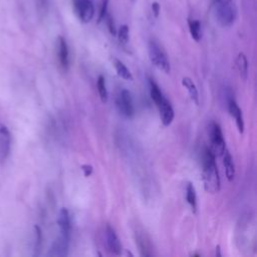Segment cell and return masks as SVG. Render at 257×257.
Listing matches in <instances>:
<instances>
[{"instance_id":"ffe728a7","label":"cell","mask_w":257,"mask_h":257,"mask_svg":"<svg viewBox=\"0 0 257 257\" xmlns=\"http://www.w3.org/2000/svg\"><path fill=\"white\" fill-rule=\"evenodd\" d=\"M186 200L191 206L192 210L196 212L197 209V195H196V190L195 187L193 186L192 183H188L186 187Z\"/></svg>"},{"instance_id":"4fadbf2b","label":"cell","mask_w":257,"mask_h":257,"mask_svg":"<svg viewBox=\"0 0 257 257\" xmlns=\"http://www.w3.org/2000/svg\"><path fill=\"white\" fill-rule=\"evenodd\" d=\"M227 105H228V110H229L231 116L234 117V119L236 121L238 131L242 134L244 131V120H243V116H242V110L240 109L237 102L233 98H230L227 100Z\"/></svg>"},{"instance_id":"d4e9b609","label":"cell","mask_w":257,"mask_h":257,"mask_svg":"<svg viewBox=\"0 0 257 257\" xmlns=\"http://www.w3.org/2000/svg\"><path fill=\"white\" fill-rule=\"evenodd\" d=\"M36 231V241H35V250H39L41 245V229L38 226H35Z\"/></svg>"},{"instance_id":"44dd1931","label":"cell","mask_w":257,"mask_h":257,"mask_svg":"<svg viewBox=\"0 0 257 257\" xmlns=\"http://www.w3.org/2000/svg\"><path fill=\"white\" fill-rule=\"evenodd\" d=\"M96 86H97V91L99 94V97L101 101L104 103L107 101V89H106V84H105V78L103 75H99L96 81Z\"/></svg>"},{"instance_id":"e0dca14e","label":"cell","mask_w":257,"mask_h":257,"mask_svg":"<svg viewBox=\"0 0 257 257\" xmlns=\"http://www.w3.org/2000/svg\"><path fill=\"white\" fill-rule=\"evenodd\" d=\"M113 66L115 68V71L117 75L125 80H133V75L131 71L127 69V67L118 59L114 58L113 59Z\"/></svg>"},{"instance_id":"3957f363","label":"cell","mask_w":257,"mask_h":257,"mask_svg":"<svg viewBox=\"0 0 257 257\" xmlns=\"http://www.w3.org/2000/svg\"><path fill=\"white\" fill-rule=\"evenodd\" d=\"M149 56L151 62L160 70L164 71L165 73H170L171 65L167 54L163 47L160 45L159 42L156 40H151L149 42Z\"/></svg>"},{"instance_id":"d6986e66","label":"cell","mask_w":257,"mask_h":257,"mask_svg":"<svg viewBox=\"0 0 257 257\" xmlns=\"http://www.w3.org/2000/svg\"><path fill=\"white\" fill-rule=\"evenodd\" d=\"M236 63H237V67H238L241 78L244 79V80L247 79V76H248V61H247V58H246L244 53L240 52L238 54Z\"/></svg>"},{"instance_id":"8fae6325","label":"cell","mask_w":257,"mask_h":257,"mask_svg":"<svg viewBox=\"0 0 257 257\" xmlns=\"http://www.w3.org/2000/svg\"><path fill=\"white\" fill-rule=\"evenodd\" d=\"M68 244H69V239L60 235V237L57 240H55L54 243L52 244V246L48 252V255L49 256H59V257L66 256L67 251H68Z\"/></svg>"},{"instance_id":"9c48e42d","label":"cell","mask_w":257,"mask_h":257,"mask_svg":"<svg viewBox=\"0 0 257 257\" xmlns=\"http://www.w3.org/2000/svg\"><path fill=\"white\" fill-rule=\"evenodd\" d=\"M158 108H159L162 123L165 126L170 125L172 123V121L174 119V115H175L171 102L166 97H164V99L162 100V102L160 103Z\"/></svg>"},{"instance_id":"2e32d148","label":"cell","mask_w":257,"mask_h":257,"mask_svg":"<svg viewBox=\"0 0 257 257\" xmlns=\"http://www.w3.org/2000/svg\"><path fill=\"white\" fill-rule=\"evenodd\" d=\"M188 25H189V30L193 39L197 42L200 41L202 38V29H201L200 21L196 19H189Z\"/></svg>"},{"instance_id":"6da1fadb","label":"cell","mask_w":257,"mask_h":257,"mask_svg":"<svg viewBox=\"0 0 257 257\" xmlns=\"http://www.w3.org/2000/svg\"><path fill=\"white\" fill-rule=\"evenodd\" d=\"M203 183L205 190L211 194L217 193L220 189V178L215 161V156L209 148H205L202 154Z\"/></svg>"},{"instance_id":"30bf717a","label":"cell","mask_w":257,"mask_h":257,"mask_svg":"<svg viewBox=\"0 0 257 257\" xmlns=\"http://www.w3.org/2000/svg\"><path fill=\"white\" fill-rule=\"evenodd\" d=\"M105 239L109 250L113 254L119 255L121 253V244L114 230L109 225H107L105 228Z\"/></svg>"},{"instance_id":"ac0fdd59","label":"cell","mask_w":257,"mask_h":257,"mask_svg":"<svg viewBox=\"0 0 257 257\" xmlns=\"http://www.w3.org/2000/svg\"><path fill=\"white\" fill-rule=\"evenodd\" d=\"M150 94H151V98L153 99V101L155 102V104L157 106L160 105V103L162 102V100L165 97L163 95L159 85L153 79H150Z\"/></svg>"},{"instance_id":"ba28073f","label":"cell","mask_w":257,"mask_h":257,"mask_svg":"<svg viewBox=\"0 0 257 257\" xmlns=\"http://www.w3.org/2000/svg\"><path fill=\"white\" fill-rule=\"evenodd\" d=\"M57 224L60 230L61 236L70 239V232H71V224H70V217L68 210L66 208H61L58 213Z\"/></svg>"},{"instance_id":"603a6c76","label":"cell","mask_w":257,"mask_h":257,"mask_svg":"<svg viewBox=\"0 0 257 257\" xmlns=\"http://www.w3.org/2000/svg\"><path fill=\"white\" fill-rule=\"evenodd\" d=\"M107 3H108V0H102V2H101V7H100L99 15H98V22H100L102 19H104L105 15H106Z\"/></svg>"},{"instance_id":"5b68a950","label":"cell","mask_w":257,"mask_h":257,"mask_svg":"<svg viewBox=\"0 0 257 257\" xmlns=\"http://www.w3.org/2000/svg\"><path fill=\"white\" fill-rule=\"evenodd\" d=\"M73 8L78 19L83 22H89L94 15V6L91 0H73Z\"/></svg>"},{"instance_id":"7402d4cb","label":"cell","mask_w":257,"mask_h":257,"mask_svg":"<svg viewBox=\"0 0 257 257\" xmlns=\"http://www.w3.org/2000/svg\"><path fill=\"white\" fill-rule=\"evenodd\" d=\"M117 38L121 44H126L128 41V27L121 25L117 31Z\"/></svg>"},{"instance_id":"5bb4252c","label":"cell","mask_w":257,"mask_h":257,"mask_svg":"<svg viewBox=\"0 0 257 257\" xmlns=\"http://www.w3.org/2000/svg\"><path fill=\"white\" fill-rule=\"evenodd\" d=\"M223 165L225 168V173L228 181H233L235 178V165L233 162V158L228 150L225 149L223 153Z\"/></svg>"},{"instance_id":"4316f807","label":"cell","mask_w":257,"mask_h":257,"mask_svg":"<svg viewBox=\"0 0 257 257\" xmlns=\"http://www.w3.org/2000/svg\"><path fill=\"white\" fill-rule=\"evenodd\" d=\"M160 4L158 2H153L152 3V11L155 17H158L160 14Z\"/></svg>"},{"instance_id":"277c9868","label":"cell","mask_w":257,"mask_h":257,"mask_svg":"<svg viewBox=\"0 0 257 257\" xmlns=\"http://www.w3.org/2000/svg\"><path fill=\"white\" fill-rule=\"evenodd\" d=\"M210 138V150L214 156H222L225 151V141L223 138L222 130L216 122H212L209 126Z\"/></svg>"},{"instance_id":"9a60e30c","label":"cell","mask_w":257,"mask_h":257,"mask_svg":"<svg viewBox=\"0 0 257 257\" xmlns=\"http://www.w3.org/2000/svg\"><path fill=\"white\" fill-rule=\"evenodd\" d=\"M182 84L183 86H185L190 94V97L192 98V100L196 103L199 104V93H198V89L195 85V83L193 82V80L190 77H183L182 79Z\"/></svg>"},{"instance_id":"cb8c5ba5","label":"cell","mask_w":257,"mask_h":257,"mask_svg":"<svg viewBox=\"0 0 257 257\" xmlns=\"http://www.w3.org/2000/svg\"><path fill=\"white\" fill-rule=\"evenodd\" d=\"M104 18H106L107 27H108V30H109L110 34L115 35V34H116V30H115V27H114V24H113V21H112L111 17H110V16H108V15H105V17H104Z\"/></svg>"},{"instance_id":"7c38bea8","label":"cell","mask_w":257,"mask_h":257,"mask_svg":"<svg viewBox=\"0 0 257 257\" xmlns=\"http://www.w3.org/2000/svg\"><path fill=\"white\" fill-rule=\"evenodd\" d=\"M57 54L60 65L67 69L69 66V52L66 40L62 36H58L57 38Z\"/></svg>"},{"instance_id":"8992f818","label":"cell","mask_w":257,"mask_h":257,"mask_svg":"<svg viewBox=\"0 0 257 257\" xmlns=\"http://www.w3.org/2000/svg\"><path fill=\"white\" fill-rule=\"evenodd\" d=\"M116 107L118 111L125 117H133L135 115V106L133 103L132 94L127 89H122L116 97Z\"/></svg>"},{"instance_id":"52a82bcc","label":"cell","mask_w":257,"mask_h":257,"mask_svg":"<svg viewBox=\"0 0 257 257\" xmlns=\"http://www.w3.org/2000/svg\"><path fill=\"white\" fill-rule=\"evenodd\" d=\"M11 134L4 124L0 125V160L5 161L10 153Z\"/></svg>"},{"instance_id":"484cf974","label":"cell","mask_w":257,"mask_h":257,"mask_svg":"<svg viewBox=\"0 0 257 257\" xmlns=\"http://www.w3.org/2000/svg\"><path fill=\"white\" fill-rule=\"evenodd\" d=\"M80 168H81V170L83 172L84 177H89L92 174V171H93L92 166H90V165H81Z\"/></svg>"},{"instance_id":"7a4b0ae2","label":"cell","mask_w":257,"mask_h":257,"mask_svg":"<svg viewBox=\"0 0 257 257\" xmlns=\"http://www.w3.org/2000/svg\"><path fill=\"white\" fill-rule=\"evenodd\" d=\"M237 11L231 0H217L215 4V16L220 25L227 27L234 23Z\"/></svg>"}]
</instances>
